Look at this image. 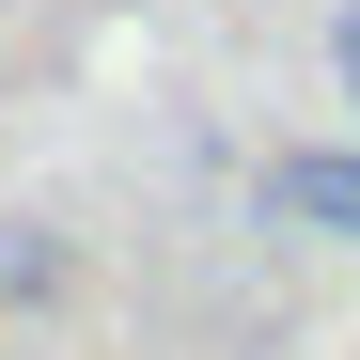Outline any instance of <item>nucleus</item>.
<instances>
[{
	"label": "nucleus",
	"instance_id": "obj_1",
	"mask_svg": "<svg viewBox=\"0 0 360 360\" xmlns=\"http://www.w3.org/2000/svg\"><path fill=\"white\" fill-rule=\"evenodd\" d=\"M266 204H282L297 235H345V251H360V141H297V157L266 172Z\"/></svg>",
	"mask_w": 360,
	"mask_h": 360
},
{
	"label": "nucleus",
	"instance_id": "obj_2",
	"mask_svg": "<svg viewBox=\"0 0 360 360\" xmlns=\"http://www.w3.org/2000/svg\"><path fill=\"white\" fill-rule=\"evenodd\" d=\"M329 79H345V126H360V0L329 16Z\"/></svg>",
	"mask_w": 360,
	"mask_h": 360
}]
</instances>
